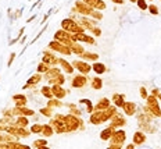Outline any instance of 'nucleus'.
I'll list each match as a JSON object with an SVG mask.
<instances>
[{
    "label": "nucleus",
    "instance_id": "1",
    "mask_svg": "<svg viewBox=\"0 0 161 149\" xmlns=\"http://www.w3.org/2000/svg\"><path fill=\"white\" fill-rule=\"evenodd\" d=\"M86 4L92 7V9H105V4L103 3V0H83Z\"/></svg>",
    "mask_w": 161,
    "mask_h": 149
},
{
    "label": "nucleus",
    "instance_id": "2",
    "mask_svg": "<svg viewBox=\"0 0 161 149\" xmlns=\"http://www.w3.org/2000/svg\"><path fill=\"white\" fill-rule=\"evenodd\" d=\"M136 4H138L139 9H142V10H146V9H147L146 0H136Z\"/></svg>",
    "mask_w": 161,
    "mask_h": 149
},
{
    "label": "nucleus",
    "instance_id": "3",
    "mask_svg": "<svg viewBox=\"0 0 161 149\" xmlns=\"http://www.w3.org/2000/svg\"><path fill=\"white\" fill-rule=\"evenodd\" d=\"M94 70H96V73H103V71H104V66L94 64Z\"/></svg>",
    "mask_w": 161,
    "mask_h": 149
},
{
    "label": "nucleus",
    "instance_id": "4",
    "mask_svg": "<svg viewBox=\"0 0 161 149\" xmlns=\"http://www.w3.org/2000/svg\"><path fill=\"white\" fill-rule=\"evenodd\" d=\"M149 10H150V11H151V14H157V13H158L157 7H155L154 4H150V6H149Z\"/></svg>",
    "mask_w": 161,
    "mask_h": 149
},
{
    "label": "nucleus",
    "instance_id": "5",
    "mask_svg": "<svg viewBox=\"0 0 161 149\" xmlns=\"http://www.w3.org/2000/svg\"><path fill=\"white\" fill-rule=\"evenodd\" d=\"M114 3H117V4H122L124 3V0H113Z\"/></svg>",
    "mask_w": 161,
    "mask_h": 149
},
{
    "label": "nucleus",
    "instance_id": "6",
    "mask_svg": "<svg viewBox=\"0 0 161 149\" xmlns=\"http://www.w3.org/2000/svg\"><path fill=\"white\" fill-rule=\"evenodd\" d=\"M130 2H133V3H135V2H136V0H130Z\"/></svg>",
    "mask_w": 161,
    "mask_h": 149
}]
</instances>
